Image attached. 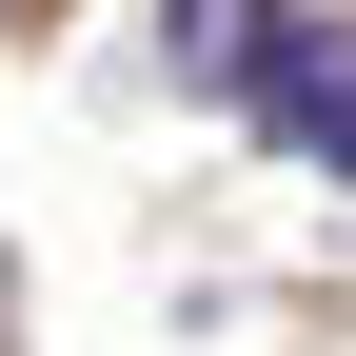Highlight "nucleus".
Segmentation results:
<instances>
[{
    "instance_id": "obj_1",
    "label": "nucleus",
    "mask_w": 356,
    "mask_h": 356,
    "mask_svg": "<svg viewBox=\"0 0 356 356\" xmlns=\"http://www.w3.org/2000/svg\"><path fill=\"white\" fill-rule=\"evenodd\" d=\"M238 99H257V139H277L297 178H356V40H257V60H238Z\"/></svg>"
},
{
    "instance_id": "obj_2",
    "label": "nucleus",
    "mask_w": 356,
    "mask_h": 356,
    "mask_svg": "<svg viewBox=\"0 0 356 356\" xmlns=\"http://www.w3.org/2000/svg\"><path fill=\"white\" fill-rule=\"evenodd\" d=\"M159 40H178V79H198V99H238V60L277 40V0H159Z\"/></svg>"
}]
</instances>
